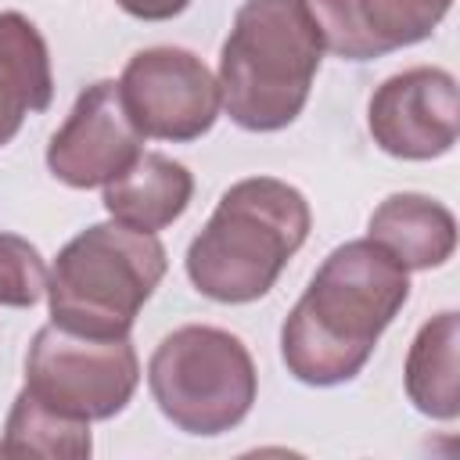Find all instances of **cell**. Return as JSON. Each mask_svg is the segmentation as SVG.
<instances>
[{
  "label": "cell",
  "mask_w": 460,
  "mask_h": 460,
  "mask_svg": "<svg viewBox=\"0 0 460 460\" xmlns=\"http://www.w3.org/2000/svg\"><path fill=\"white\" fill-rule=\"evenodd\" d=\"M323 50L345 61H370L428 40L453 0H305Z\"/></svg>",
  "instance_id": "10"
},
{
  "label": "cell",
  "mask_w": 460,
  "mask_h": 460,
  "mask_svg": "<svg viewBox=\"0 0 460 460\" xmlns=\"http://www.w3.org/2000/svg\"><path fill=\"white\" fill-rule=\"evenodd\" d=\"M367 237L388 248L406 270H435L456 252V219L442 201L402 190L370 212Z\"/></svg>",
  "instance_id": "11"
},
{
  "label": "cell",
  "mask_w": 460,
  "mask_h": 460,
  "mask_svg": "<svg viewBox=\"0 0 460 460\" xmlns=\"http://www.w3.org/2000/svg\"><path fill=\"white\" fill-rule=\"evenodd\" d=\"M323 58L305 0H244L219 54V104L248 133L291 126Z\"/></svg>",
  "instance_id": "3"
},
{
  "label": "cell",
  "mask_w": 460,
  "mask_h": 460,
  "mask_svg": "<svg viewBox=\"0 0 460 460\" xmlns=\"http://www.w3.org/2000/svg\"><path fill=\"white\" fill-rule=\"evenodd\" d=\"M147 388L165 420L187 435L237 428L259 392L244 341L223 327L187 323L158 341L147 363Z\"/></svg>",
  "instance_id": "5"
},
{
  "label": "cell",
  "mask_w": 460,
  "mask_h": 460,
  "mask_svg": "<svg viewBox=\"0 0 460 460\" xmlns=\"http://www.w3.org/2000/svg\"><path fill=\"white\" fill-rule=\"evenodd\" d=\"M115 4L140 22H169L190 7V0H115Z\"/></svg>",
  "instance_id": "18"
},
{
  "label": "cell",
  "mask_w": 460,
  "mask_h": 460,
  "mask_svg": "<svg viewBox=\"0 0 460 460\" xmlns=\"http://www.w3.org/2000/svg\"><path fill=\"white\" fill-rule=\"evenodd\" d=\"M374 144L406 162H428L453 151L460 133L456 79L446 68H406L388 75L367 108Z\"/></svg>",
  "instance_id": "9"
},
{
  "label": "cell",
  "mask_w": 460,
  "mask_h": 460,
  "mask_svg": "<svg viewBox=\"0 0 460 460\" xmlns=\"http://www.w3.org/2000/svg\"><path fill=\"white\" fill-rule=\"evenodd\" d=\"M165 266V248L155 234L119 219L93 223L54 259L47 277L50 323L86 338H126Z\"/></svg>",
  "instance_id": "4"
},
{
  "label": "cell",
  "mask_w": 460,
  "mask_h": 460,
  "mask_svg": "<svg viewBox=\"0 0 460 460\" xmlns=\"http://www.w3.org/2000/svg\"><path fill=\"white\" fill-rule=\"evenodd\" d=\"M190 194L194 176L187 172V165L158 151H144L122 176L104 183V208L111 219L155 234L187 212Z\"/></svg>",
  "instance_id": "12"
},
{
  "label": "cell",
  "mask_w": 460,
  "mask_h": 460,
  "mask_svg": "<svg viewBox=\"0 0 460 460\" xmlns=\"http://www.w3.org/2000/svg\"><path fill=\"white\" fill-rule=\"evenodd\" d=\"M456 352H460V316L453 309L431 316L417 331V338L406 352L402 381H406L410 402L424 417L453 420L460 413V363H456Z\"/></svg>",
  "instance_id": "13"
},
{
  "label": "cell",
  "mask_w": 460,
  "mask_h": 460,
  "mask_svg": "<svg viewBox=\"0 0 460 460\" xmlns=\"http://www.w3.org/2000/svg\"><path fill=\"white\" fill-rule=\"evenodd\" d=\"M47 262L36 244L18 234H0V305L29 309L47 295Z\"/></svg>",
  "instance_id": "16"
},
{
  "label": "cell",
  "mask_w": 460,
  "mask_h": 460,
  "mask_svg": "<svg viewBox=\"0 0 460 460\" xmlns=\"http://www.w3.org/2000/svg\"><path fill=\"white\" fill-rule=\"evenodd\" d=\"M0 61L11 68V75L25 90L29 111H47L54 97L50 54L40 29L18 11H0Z\"/></svg>",
  "instance_id": "15"
},
{
  "label": "cell",
  "mask_w": 460,
  "mask_h": 460,
  "mask_svg": "<svg viewBox=\"0 0 460 460\" xmlns=\"http://www.w3.org/2000/svg\"><path fill=\"white\" fill-rule=\"evenodd\" d=\"M122 104L137 129L155 140L190 144L219 119V83L208 65L180 47H151L126 61Z\"/></svg>",
  "instance_id": "7"
},
{
  "label": "cell",
  "mask_w": 460,
  "mask_h": 460,
  "mask_svg": "<svg viewBox=\"0 0 460 460\" xmlns=\"http://www.w3.org/2000/svg\"><path fill=\"white\" fill-rule=\"evenodd\" d=\"M406 298L410 270L388 248L370 237L338 244L280 327L288 374L313 388L352 381Z\"/></svg>",
  "instance_id": "1"
},
{
  "label": "cell",
  "mask_w": 460,
  "mask_h": 460,
  "mask_svg": "<svg viewBox=\"0 0 460 460\" xmlns=\"http://www.w3.org/2000/svg\"><path fill=\"white\" fill-rule=\"evenodd\" d=\"M309 226L313 212L298 187L273 176L237 180L190 241L187 277L212 302H255L305 244Z\"/></svg>",
  "instance_id": "2"
},
{
  "label": "cell",
  "mask_w": 460,
  "mask_h": 460,
  "mask_svg": "<svg viewBox=\"0 0 460 460\" xmlns=\"http://www.w3.org/2000/svg\"><path fill=\"white\" fill-rule=\"evenodd\" d=\"M25 111H29V97L18 86V79L11 75V68L0 61V147L14 140V133L22 129Z\"/></svg>",
  "instance_id": "17"
},
{
  "label": "cell",
  "mask_w": 460,
  "mask_h": 460,
  "mask_svg": "<svg viewBox=\"0 0 460 460\" xmlns=\"http://www.w3.org/2000/svg\"><path fill=\"white\" fill-rule=\"evenodd\" d=\"M140 385V359L126 338H86L58 323L36 331L25 352V388L75 420H111Z\"/></svg>",
  "instance_id": "6"
},
{
  "label": "cell",
  "mask_w": 460,
  "mask_h": 460,
  "mask_svg": "<svg viewBox=\"0 0 460 460\" xmlns=\"http://www.w3.org/2000/svg\"><path fill=\"white\" fill-rule=\"evenodd\" d=\"M144 155V133L129 119L119 83L101 79L86 86L61 129L47 144V169L75 190L104 187Z\"/></svg>",
  "instance_id": "8"
},
{
  "label": "cell",
  "mask_w": 460,
  "mask_h": 460,
  "mask_svg": "<svg viewBox=\"0 0 460 460\" xmlns=\"http://www.w3.org/2000/svg\"><path fill=\"white\" fill-rule=\"evenodd\" d=\"M93 442H90V424L75 420L68 413L50 410L47 402H40L29 388L18 392L7 424H4V438H0V456H68V460H83L90 456Z\"/></svg>",
  "instance_id": "14"
}]
</instances>
